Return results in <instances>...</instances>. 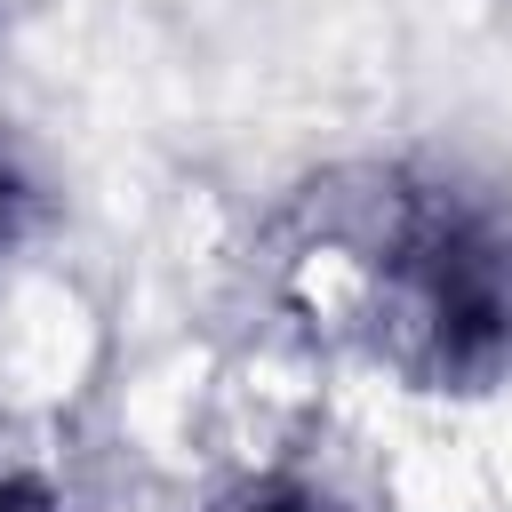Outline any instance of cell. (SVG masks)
Wrapping results in <instances>:
<instances>
[{"mask_svg": "<svg viewBox=\"0 0 512 512\" xmlns=\"http://www.w3.org/2000/svg\"><path fill=\"white\" fill-rule=\"evenodd\" d=\"M24 224H32V176H24V160L0 144V256H16Z\"/></svg>", "mask_w": 512, "mask_h": 512, "instance_id": "cell-3", "label": "cell"}, {"mask_svg": "<svg viewBox=\"0 0 512 512\" xmlns=\"http://www.w3.org/2000/svg\"><path fill=\"white\" fill-rule=\"evenodd\" d=\"M376 352L424 392H488L512 376V232L456 184H408L368 232Z\"/></svg>", "mask_w": 512, "mask_h": 512, "instance_id": "cell-1", "label": "cell"}, {"mask_svg": "<svg viewBox=\"0 0 512 512\" xmlns=\"http://www.w3.org/2000/svg\"><path fill=\"white\" fill-rule=\"evenodd\" d=\"M200 512H344V496L320 488L312 472H240V480H224Z\"/></svg>", "mask_w": 512, "mask_h": 512, "instance_id": "cell-2", "label": "cell"}, {"mask_svg": "<svg viewBox=\"0 0 512 512\" xmlns=\"http://www.w3.org/2000/svg\"><path fill=\"white\" fill-rule=\"evenodd\" d=\"M0 512H64V504H56L40 480H24V472H16V480H0Z\"/></svg>", "mask_w": 512, "mask_h": 512, "instance_id": "cell-4", "label": "cell"}]
</instances>
